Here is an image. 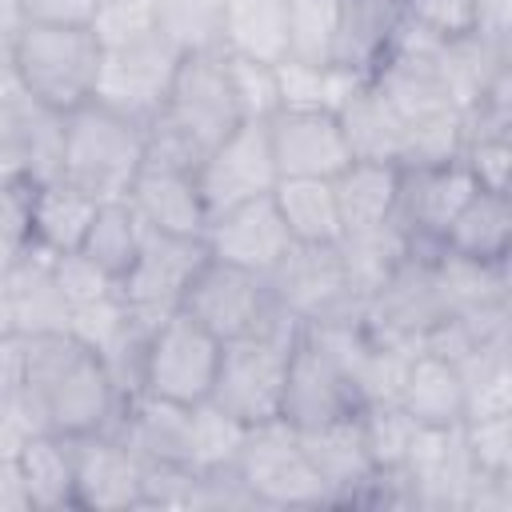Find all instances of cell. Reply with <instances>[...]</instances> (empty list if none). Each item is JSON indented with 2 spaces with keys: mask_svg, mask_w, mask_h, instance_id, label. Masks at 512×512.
Here are the masks:
<instances>
[{
  "mask_svg": "<svg viewBox=\"0 0 512 512\" xmlns=\"http://www.w3.org/2000/svg\"><path fill=\"white\" fill-rule=\"evenodd\" d=\"M396 404L416 420V424H460L464 420V376L460 364L448 356H432V352H412L404 380H400V396Z\"/></svg>",
  "mask_w": 512,
  "mask_h": 512,
  "instance_id": "obj_25",
  "label": "cell"
},
{
  "mask_svg": "<svg viewBox=\"0 0 512 512\" xmlns=\"http://www.w3.org/2000/svg\"><path fill=\"white\" fill-rule=\"evenodd\" d=\"M336 252H340V264L348 272V284L352 292L364 300L372 296L408 256V236L396 220H384V224H372V228H356V232H344L336 240Z\"/></svg>",
  "mask_w": 512,
  "mask_h": 512,
  "instance_id": "obj_32",
  "label": "cell"
},
{
  "mask_svg": "<svg viewBox=\"0 0 512 512\" xmlns=\"http://www.w3.org/2000/svg\"><path fill=\"white\" fill-rule=\"evenodd\" d=\"M232 468L252 492L256 508H328L324 480L304 456L296 428L284 420L252 424Z\"/></svg>",
  "mask_w": 512,
  "mask_h": 512,
  "instance_id": "obj_6",
  "label": "cell"
},
{
  "mask_svg": "<svg viewBox=\"0 0 512 512\" xmlns=\"http://www.w3.org/2000/svg\"><path fill=\"white\" fill-rule=\"evenodd\" d=\"M248 436V424H240L236 416L220 412L212 400L192 404V436H188V464L196 472H212V468H228L240 452Z\"/></svg>",
  "mask_w": 512,
  "mask_h": 512,
  "instance_id": "obj_38",
  "label": "cell"
},
{
  "mask_svg": "<svg viewBox=\"0 0 512 512\" xmlns=\"http://www.w3.org/2000/svg\"><path fill=\"white\" fill-rule=\"evenodd\" d=\"M272 200L288 224L292 244H336L344 236L332 180H308V176H284L272 188Z\"/></svg>",
  "mask_w": 512,
  "mask_h": 512,
  "instance_id": "obj_33",
  "label": "cell"
},
{
  "mask_svg": "<svg viewBox=\"0 0 512 512\" xmlns=\"http://www.w3.org/2000/svg\"><path fill=\"white\" fill-rule=\"evenodd\" d=\"M460 160L472 172L476 188H484V192H508L512 136H468L464 148H460Z\"/></svg>",
  "mask_w": 512,
  "mask_h": 512,
  "instance_id": "obj_48",
  "label": "cell"
},
{
  "mask_svg": "<svg viewBox=\"0 0 512 512\" xmlns=\"http://www.w3.org/2000/svg\"><path fill=\"white\" fill-rule=\"evenodd\" d=\"M0 512H32L16 460H0Z\"/></svg>",
  "mask_w": 512,
  "mask_h": 512,
  "instance_id": "obj_57",
  "label": "cell"
},
{
  "mask_svg": "<svg viewBox=\"0 0 512 512\" xmlns=\"http://www.w3.org/2000/svg\"><path fill=\"white\" fill-rule=\"evenodd\" d=\"M128 204H132V212L140 216L144 228L204 240L208 208H204V196H200V184H196V168L144 156V164L132 180Z\"/></svg>",
  "mask_w": 512,
  "mask_h": 512,
  "instance_id": "obj_19",
  "label": "cell"
},
{
  "mask_svg": "<svg viewBox=\"0 0 512 512\" xmlns=\"http://www.w3.org/2000/svg\"><path fill=\"white\" fill-rule=\"evenodd\" d=\"M192 508H200V512H232V508H256V500H252V492L244 488V480L236 476V468L228 464V468L200 472Z\"/></svg>",
  "mask_w": 512,
  "mask_h": 512,
  "instance_id": "obj_51",
  "label": "cell"
},
{
  "mask_svg": "<svg viewBox=\"0 0 512 512\" xmlns=\"http://www.w3.org/2000/svg\"><path fill=\"white\" fill-rule=\"evenodd\" d=\"M144 124L116 108L88 100L64 112V172L60 180L88 192L96 204L128 200L132 180L144 164Z\"/></svg>",
  "mask_w": 512,
  "mask_h": 512,
  "instance_id": "obj_4",
  "label": "cell"
},
{
  "mask_svg": "<svg viewBox=\"0 0 512 512\" xmlns=\"http://www.w3.org/2000/svg\"><path fill=\"white\" fill-rule=\"evenodd\" d=\"M28 508L32 512H60L72 508V484H76V452L72 436L56 432H32L16 456Z\"/></svg>",
  "mask_w": 512,
  "mask_h": 512,
  "instance_id": "obj_30",
  "label": "cell"
},
{
  "mask_svg": "<svg viewBox=\"0 0 512 512\" xmlns=\"http://www.w3.org/2000/svg\"><path fill=\"white\" fill-rule=\"evenodd\" d=\"M400 20H404V4L400 0H340L328 64L372 80L376 68L396 48Z\"/></svg>",
  "mask_w": 512,
  "mask_h": 512,
  "instance_id": "obj_21",
  "label": "cell"
},
{
  "mask_svg": "<svg viewBox=\"0 0 512 512\" xmlns=\"http://www.w3.org/2000/svg\"><path fill=\"white\" fill-rule=\"evenodd\" d=\"M76 484L72 508L80 512H124L140 508V468L144 460L112 432L72 436Z\"/></svg>",
  "mask_w": 512,
  "mask_h": 512,
  "instance_id": "obj_18",
  "label": "cell"
},
{
  "mask_svg": "<svg viewBox=\"0 0 512 512\" xmlns=\"http://www.w3.org/2000/svg\"><path fill=\"white\" fill-rule=\"evenodd\" d=\"M140 240H144V224L132 212V204L128 200H108V204L96 208L80 252L120 284V276L132 268V260L140 252Z\"/></svg>",
  "mask_w": 512,
  "mask_h": 512,
  "instance_id": "obj_34",
  "label": "cell"
},
{
  "mask_svg": "<svg viewBox=\"0 0 512 512\" xmlns=\"http://www.w3.org/2000/svg\"><path fill=\"white\" fill-rule=\"evenodd\" d=\"M200 472L180 460H144L140 468V508H192Z\"/></svg>",
  "mask_w": 512,
  "mask_h": 512,
  "instance_id": "obj_46",
  "label": "cell"
},
{
  "mask_svg": "<svg viewBox=\"0 0 512 512\" xmlns=\"http://www.w3.org/2000/svg\"><path fill=\"white\" fill-rule=\"evenodd\" d=\"M12 56L28 96L52 112H72L96 96L104 48L88 24H28Z\"/></svg>",
  "mask_w": 512,
  "mask_h": 512,
  "instance_id": "obj_5",
  "label": "cell"
},
{
  "mask_svg": "<svg viewBox=\"0 0 512 512\" xmlns=\"http://www.w3.org/2000/svg\"><path fill=\"white\" fill-rule=\"evenodd\" d=\"M96 208L100 204L68 180L36 184L32 188V248H44L52 256L76 252L88 236Z\"/></svg>",
  "mask_w": 512,
  "mask_h": 512,
  "instance_id": "obj_29",
  "label": "cell"
},
{
  "mask_svg": "<svg viewBox=\"0 0 512 512\" xmlns=\"http://www.w3.org/2000/svg\"><path fill=\"white\" fill-rule=\"evenodd\" d=\"M104 432L120 436L140 460H180V464H188L192 408L160 400L152 392H128Z\"/></svg>",
  "mask_w": 512,
  "mask_h": 512,
  "instance_id": "obj_22",
  "label": "cell"
},
{
  "mask_svg": "<svg viewBox=\"0 0 512 512\" xmlns=\"http://www.w3.org/2000/svg\"><path fill=\"white\" fill-rule=\"evenodd\" d=\"M16 332V316H12V296H8V280L0 276V336Z\"/></svg>",
  "mask_w": 512,
  "mask_h": 512,
  "instance_id": "obj_60",
  "label": "cell"
},
{
  "mask_svg": "<svg viewBox=\"0 0 512 512\" xmlns=\"http://www.w3.org/2000/svg\"><path fill=\"white\" fill-rule=\"evenodd\" d=\"M100 48H120L156 32V0H100L88 24Z\"/></svg>",
  "mask_w": 512,
  "mask_h": 512,
  "instance_id": "obj_45",
  "label": "cell"
},
{
  "mask_svg": "<svg viewBox=\"0 0 512 512\" xmlns=\"http://www.w3.org/2000/svg\"><path fill=\"white\" fill-rule=\"evenodd\" d=\"M456 364L464 376V420L512 412V344L476 348Z\"/></svg>",
  "mask_w": 512,
  "mask_h": 512,
  "instance_id": "obj_36",
  "label": "cell"
},
{
  "mask_svg": "<svg viewBox=\"0 0 512 512\" xmlns=\"http://www.w3.org/2000/svg\"><path fill=\"white\" fill-rule=\"evenodd\" d=\"M100 0H24L28 24H92Z\"/></svg>",
  "mask_w": 512,
  "mask_h": 512,
  "instance_id": "obj_52",
  "label": "cell"
},
{
  "mask_svg": "<svg viewBox=\"0 0 512 512\" xmlns=\"http://www.w3.org/2000/svg\"><path fill=\"white\" fill-rule=\"evenodd\" d=\"M204 256H208L204 240L144 228L140 252L132 260V268L120 276V296H124L132 320H140L144 328H156L164 316H172L184 300L192 272L204 264Z\"/></svg>",
  "mask_w": 512,
  "mask_h": 512,
  "instance_id": "obj_12",
  "label": "cell"
},
{
  "mask_svg": "<svg viewBox=\"0 0 512 512\" xmlns=\"http://www.w3.org/2000/svg\"><path fill=\"white\" fill-rule=\"evenodd\" d=\"M344 144L352 152V160H384V164H404V140H408V124L400 120V112L380 96V88L372 80H364L336 112Z\"/></svg>",
  "mask_w": 512,
  "mask_h": 512,
  "instance_id": "obj_24",
  "label": "cell"
},
{
  "mask_svg": "<svg viewBox=\"0 0 512 512\" xmlns=\"http://www.w3.org/2000/svg\"><path fill=\"white\" fill-rule=\"evenodd\" d=\"M280 172L268 144V120H240L196 168V184L204 196L208 216L236 208L244 200L268 196Z\"/></svg>",
  "mask_w": 512,
  "mask_h": 512,
  "instance_id": "obj_14",
  "label": "cell"
},
{
  "mask_svg": "<svg viewBox=\"0 0 512 512\" xmlns=\"http://www.w3.org/2000/svg\"><path fill=\"white\" fill-rule=\"evenodd\" d=\"M24 28H28L24 0H0V44H16Z\"/></svg>",
  "mask_w": 512,
  "mask_h": 512,
  "instance_id": "obj_59",
  "label": "cell"
},
{
  "mask_svg": "<svg viewBox=\"0 0 512 512\" xmlns=\"http://www.w3.org/2000/svg\"><path fill=\"white\" fill-rule=\"evenodd\" d=\"M204 248H208V256H216L224 264H240L248 272L268 276L292 248V236H288V224L268 192V196H256V200H244L236 208L208 216Z\"/></svg>",
  "mask_w": 512,
  "mask_h": 512,
  "instance_id": "obj_16",
  "label": "cell"
},
{
  "mask_svg": "<svg viewBox=\"0 0 512 512\" xmlns=\"http://www.w3.org/2000/svg\"><path fill=\"white\" fill-rule=\"evenodd\" d=\"M340 0H288V56L304 64H328Z\"/></svg>",
  "mask_w": 512,
  "mask_h": 512,
  "instance_id": "obj_41",
  "label": "cell"
},
{
  "mask_svg": "<svg viewBox=\"0 0 512 512\" xmlns=\"http://www.w3.org/2000/svg\"><path fill=\"white\" fill-rule=\"evenodd\" d=\"M52 272H56V284H60L68 308L88 304V300H100V296H108V292L120 288V284H116L104 268H96L80 248H76V252H60V256H52Z\"/></svg>",
  "mask_w": 512,
  "mask_h": 512,
  "instance_id": "obj_49",
  "label": "cell"
},
{
  "mask_svg": "<svg viewBox=\"0 0 512 512\" xmlns=\"http://www.w3.org/2000/svg\"><path fill=\"white\" fill-rule=\"evenodd\" d=\"M404 16L428 32L432 40H452L464 32H480L476 0H404Z\"/></svg>",
  "mask_w": 512,
  "mask_h": 512,
  "instance_id": "obj_47",
  "label": "cell"
},
{
  "mask_svg": "<svg viewBox=\"0 0 512 512\" xmlns=\"http://www.w3.org/2000/svg\"><path fill=\"white\" fill-rule=\"evenodd\" d=\"M224 52L260 64L288 60V0H224Z\"/></svg>",
  "mask_w": 512,
  "mask_h": 512,
  "instance_id": "obj_31",
  "label": "cell"
},
{
  "mask_svg": "<svg viewBox=\"0 0 512 512\" xmlns=\"http://www.w3.org/2000/svg\"><path fill=\"white\" fill-rule=\"evenodd\" d=\"M176 64H180V52L160 32L120 44V48H104L92 100H100V104L116 108L120 116L148 128L164 108Z\"/></svg>",
  "mask_w": 512,
  "mask_h": 512,
  "instance_id": "obj_13",
  "label": "cell"
},
{
  "mask_svg": "<svg viewBox=\"0 0 512 512\" xmlns=\"http://www.w3.org/2000/svg\"><path fill=\"white\" fill-rule=\"evenodd\" d=\"M24 176V132L20 108H0V184Z\"/></svg>",
  "mask_w": 512,
  "mask_h": 512,
  "instance_id": "obj_53",
  "label": "cell"
},
{
  "mask_svg": "<svg viewBox=\"0 0 512 512\" xmlns=\"http://www.w3.org/2000/svg\"><path fill=\"white\" fill-rule=\"evenodd\" d=\"M264 280L272 288V300L304 328L356 320L364 304L348 284L336 244H292Z\"/></svg>",
  "mask_w": 512,
  "mask_h": 512,
  "instance_id": "obj_10",
  "label": "cell"
},
{
  "mask_svg": "<svg viewBox=\"0 0 512 512\" xmlns=\"http://www.w3.org/2000/svg\"><path fill=\"white\" fill-rule=\"evenodd\" d=\"M436 280L448 300V312H476L488 304H508V264H480L456 252H440Z\"/></svg>",
  "mask_w": 512,
  "mask_h": 512,
  "instance_id": "obj_35",
  "label": "cell"
},
{
  "mask_svg": "<svg viewBox=\"0 0 512 512\" xmlns=\"http://www.w3.org/2000/svg\"><path fill=\"white\" fill-rule=\"evenodd\" d=\"M28 436H32V432H28V428L0 404V460H16Z\"/></svg>",
  "mask_w": 512,
  "mask_h": 512,
  "instance_id": "obj_58",
  "label": "cell"
},
{
  "mask_svg": "<svg viewBox=\"0 0 512 512\" xmlns=\"http://www.w3.org/2000/svg\"><path fill=\"white\" fill-rule=\"evenodd\" d=\"M268 144L280 180L284 176H308V180H332L340 168H348L352 152L344 144L340 120L320 108H280L268 116Z\"/></svg>",
  "mask_w": 512,
  "mask_h": 512,
  "instance_id": "obj_17",
  "label": "cell"
},
{
  "mask_svg": "<svg viewBox=\"0 0 512 512\" xmlns=\"http://www.w3.org/2000/svg\"><path fill=\"white\" fill-rule=\"evenodd\" d=\"M472 192H476V180L460 156L444 164H404L392 220L408 236V256H424V260L440 256L444 232Z\"/></svg>",
  "mask_w": 512,
  "mask_h": 512,
  "instance_id": "obj_11",
  "label": "cell"
},
{
  "mask_svg": "<svg viewBox=\"0 0 512 512\" xmlns=\"http://www.w3.org/2000/svg\"><path fill=\"white\" fill-rule=\"evenodd\" d=\"M300 332L304 324L280 308L260 332L220 344V364H216L208 400L248 428L264 420H280L288 360H292Z\"/></svg>",
  "mask_w": 512,
  "mask_h": 512,
  "instance_id": "obj_3",
  "label": "cell"
},
{
  "mask_svg": "<svg viewBox=\"0 0 512 512\" xmlns=\"http://www.w3.org/2000/svg\"><path fill=\"white\" fill-rule=\"evenodd\" d=\"M444 252L480 264H508L512 256V204L508 192L476 188L444 232Z\"/></svg>",
  "mask_w": 512,
  "mask_h": 512,
  "instance_id": "obj_26",
  "label": "cell"
},
{
  "mask_svg": "<svg viewBox=\"0 0 512 512\" xmlns=\"http://www.w3.org/2000/svg\"><path fill=\"white\" fill-rule=\"evenodd\" d=\"M156 32L180 52H224V0H156Z\"/></svg>",
  "mask_w": 512,
  "mask_h": 512,
  "instance_id": "obj_37",
  "label": "cell"
},
{
  "mask_svg": "<svg viewBox=\"0 0 512 512\" xmlns=\"http://www.w3.org/2000/svg\"><path fill=\"white\" fill-rule=\"evenodd\" d=\"M448 316V300L436 280V256H404V264L360 304V328L368 340L404 356L420 352V340Z\"/></svg>",
  "mask_w": 512,
  "mask_h": 512,
  "instance_id": "obj_7",
  "label": "cell"
},
{
  "mask_svg": "<svg viewBox=\"0 0 512 512\" xmlns=\"http://www.w3.org/2000/svg\"><path fill=\"white\" fill-rule=\"evenodd\" d=\"M296 436H300V448L312 460L316 476L324 480L328 508H356L364 484L376 472V464L368 456V444H364L360 412L344 416V420L316 424V428H296Z\"/></svg>",
  "mask_w": 512,
  "mask_h": 512,
  "instance_id": "obj_20",
  "label": "cell"
},
{
  "mask_svg": "<svg viewBox=\"0 0 512 512\" xmlns=\"http://www.w3.org/2000/svg\"><path fill=\"white\" fill-rule=\"evenodd\" d=\"M476 20L484 36L512 44V0H476Z\"/></svg>",
  "mask_w": 512,
  "mask_h": 512,
  "instance_id": "obj_56",
  "label": "cell"
},
{
  "mask_svg": "<svg viewBox=\"0 0 512 512\" xmlns=\"http://www.w3.org/2000/svg\"><path fill=\"white\" fill-rule=\"evenodd\" d=\"M32 96L20 80V68H16V56H12V44H0V108H24Z\"/></svg>",
  "mask_w": 512,
  "mask_h": 512,
  "instance_id": "obj_55",
  "label": "cell"
},
{
  "mask_svg": "<svg viewBox=\"0 0 512 512\" xmlns=\"http://www.w3.org/2000/svg\"><path fill=\"white\" fill-rule=\"evenodd\" d=\"M436 64H440V76L448 84L452 104L460 112H468L484 96V88L504 68H512V44L492 40L484 32H464V36H452V40L436 44Z\"/></svg>",
  "mask_w": 512,
  "mask_h": 512,
  "instance_id": "obj_27",
  "label": "cell"
},
{
  "mask_svg": "<svg viewBox=\"0 0 512 512\" xmlns=\"http://www.w3.org/2000/svg\"><path fill=\"white\" fill-rule=\"evenodd\" d=\"M16 256H20V252H16V248H8V244L0 240V276H4V272L16 264Z\"/></svg>",
  "mask_w": 512,
  "mask_h": 512,
  "instance_id": "obj_61",
  "label": "cell"
},
{
  "mask_svg": "<svg viewBox=\"0 0 512 512\" xmlns=\"http://www.w3.org/2000/svg\"><path fill=\"white\" fill-rule=\"evenodd\" d=\"M216 364H220V340L176 308L148 332L144 364H140V392L192 408L208 400Z\"/></svg>",
  "mask_w": 512,
  "mask_h": 512,
  "instance_id": "obj_8",
  "label": "cell"
},
{
  "mask_svg": "<svg viewBox=\"0 0 512 512\" xmlns=\"http://www.w3.org/2000/svg\"><path fill=\"white\" fill-rule=\"evenodd\" d=\"M396 192H400V164L348 160V168H340L332 176V196H336L340 228L356 232V228H372V224L392 220Z\"/></svg>",
  "mask_w": 512,
  "mask_h": 512,
  "instance_id": "obj_28",
  "label": "cell"
},
{
  "mask_svg": "<svg viewBox=\"0 0 512 512\" xmlns=\"http://www.w3.org/2000/svg\"><path fill=\"white\" fill-rule=\"evenodd\" d=\"M24 376V336H0V404H8Z\"/></svg>",
  "mask_w": 512,
  "mask_h": 512,
  "instance_id": "obj_54",
  "label": "cell"
},
{
  "mask_svg": "<svg viewBox=\"0 0 512 512\" xmlns=\"http://www.w3.org/2000/svg\"><path fill=\"white\" fill-rule=\"evenodd\" d=\"M364 408L352 376L340 368V360L320 348L308 332H300L292 360H288V380H284V400H280V420L292 428H316L328 420L356 416Z\"/></svg>",
  "mask_w": 512,
  "mask_h": 512,
  "instance_id": "obj_15",
  "label": "cell"
},
{
  "mask_svg": "<svg viewBox=\"0 0 512 512\" xmlns=\"http://www.w3.org/2000/svg\"><path fill=\"white\" fill-rule=\"evenodd\" d=\"M180 312L192 316L200 328H208L220 344H228L260 332L280 312V304L272 300V288L260 272L204 256V264L192 272L184 288Z\"/></svg>",
  "mask_w": 512,
  "mask_h": 512,
  "instance_id": "obj_9",
  "label": "cell"
},
{
  "mask_svg": "<svg viewBox=\"0 0 512 512\" xmlns=\"http://www.w3.org/2000/svg\"><path fill=\"white\" fill-rule=\"evenodd\" d=\"M228 80H232V92H236L240 120H268L272 112H280L276 64H260V60H248V56H228Z\"/></svg>",
  "mask_w": 512,
  "mask_h": 512,
  "instance_id": "obj_44",
  "label": "cell"
},
{
  "mask_svg": "<svg viewBox=\"0 0 512 512\" xmlns=\"http://www.w3.org/2000/svg\"><path fill=\"white\" fill-rule=\"evenodd\" d=\"M360 428H364V444H368V456H372L376 468L404 464L416 420L400 404H364L360 408Z\"/></svg>",
  "mask_w": 512,
  "mask_h": 512,
  "instance_id": "obj_42",
  "label": "cell"
},
{
  "mask_svg": "<svg viewBox=\"0 0 512 512\" xmlns=\"http://www.w3.org/2000/svg\"><path fill=\"white\" fill-rule=\"evenodd\" d=\"M240 124L224 52L180 56L160 116L144 128V156L200 168V160Z\"/></svg>",
  "mask_w": 512,
  "mask_h": 512,
  "instance_id": "obj_2",
  "label": "cell"
},
{
  "mask_svg": "<svg viewBox=\"0 0 512 512\" xmlns=\"http://www.w3.org/2000/svg\"><path fill=\"white\" fill-rule=\"evenodd\" d=\"M132 324H136V320H132L128 304H124L120 288L108 292V296H100V300L76 304V308L68 312V332H72L80 344H88L92 352H100V356H104Z\"/></svg>",
  "mask_w": 512,
  "mask_h": 512,
  "instance_id": "obj_43",
  "label": "cell"
},
{
  "mask_svg": "<svg viewBox=\"0 0 512 512\" xmlns=\"http://www.w3.org/2000/svg\"><path fill=\"white\" fill-rule=\"evenodd\" d=\"M32 180L16 176L0 184V240L16 252L32 244Z\"/></svg>",
  "mask_w": 512,
  "mask_h": 512,
  "instance_id": "obj_50",
  "label": "cell"
},
{
  "mask_svg": "<svg viewBox=\"0 0 512 512\" xmlns=\"http://www.w3.org/2000/svg\"><path fill=\"white\" fill-rule=\"evenodd\" d=\"M8 296H12V316H16V336H40V332H68V300L56 284L52 272V252L44 248H24L16 264L4 272Z\"/></svg>",
  "mask_w": 512,
  "mask_h": 512,
  "instance_id": "obj_23",
  "label": "cell"
},
{
  "mask_svg": "<svg viewBox=\"0 0 512 512\" xmlns=\"http://www.w3.org/2000/svg\"><path fill=\"white\" fill-rule=\"evenodd\" d=\"M400 4H404V0H400Z\"/></svg>",
  "mask_w": 512,
  "mask_h": 512,
  "instance_id": "obj_62",
  "label": "cell"
},
{
  "mask_svg": "<svg viewBox=\"0 0 512 512\" xmlns=\"http://www.w3.org/2000/svg\"><path fill=\"white\" fill-rule=\"evenodd\" d=\"M20 132H24V176L32 184L60 180L64 172V112H52L36 100L20 108Z\"/></svg>",
  "mask_w": 512,
  "mask_h": 512,
  "instance_id": "obj_39",
  "label": "cell"
},
{
  "mask_svg": "<svg viewBox=\"0 0 512 512\" xmlns=\"http://www.w3.org/2000/svg\"><path fill=\"white\" fill-rule=\"evenodd\" d=\"M120 400L124 392L100 352L80 344L72 332H40L24 336V376L4 408L28 432L88 436L112 424Z\"/></svg>",
  "mask_w": 512,
  "mask_h": 512,
  "instance_id": "obj_1",
  "label": "cell"
},
{
  "mask_svg": "<svg viewBox=\"0 0 512 512\" xmlns=\"http://www.w3.org/2000/svg\"><path fill=\"white\" fill-rule=\"evenodd\" d=\"M468 464L484 480H512V412L460 420Z\"/></svg>",
  "mask_w": 512,
  "mask_h": 512,
  "instance_id": "obj_40",
  "label": "cell"
}]
</instances>
